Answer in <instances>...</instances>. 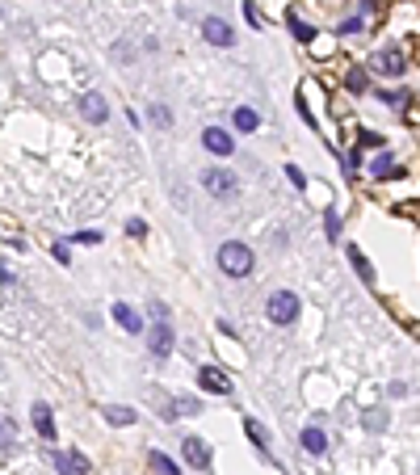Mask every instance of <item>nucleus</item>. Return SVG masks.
I'll use <instances>...</instances> for the list:
<instances>
[{"label":"nucleus","mask_w":420,"mask_h":475,"mask_svg":"<svg viewBox=\"0 0 420 475\" xmlns=\"http://www.w3.org/2000/svg\"><path fill=\"white\" fill-rule=\"evenodd\" d=\"M324 228H328V240L336 244V236H340V219H336V210H328L324 215Z\"/></svg>","instance_id":"27"},{"label":"nucleus","mask_w":420,"mask_h":475,"mask_svg":"<svg viewBox=\"0 0 420 475\" xmlns=\"http://www.w3.org/2000/svg\"><path fill=\"white\" fill-rule=\"evenodd\" d=\"M114 320L126 329L131 336H143V316L135 311V307H126V303H114Z\"/></svg>","instance_id":"11"},{"label":"nucleus","mask_w":420,"mask_h":475,"mask_svg":"<svg viewBox=\"0 0 420 475\" xmlns=\"http://www.w3.org/2000/svg\"><path fill=\"white\" fill-rule=\"evenodd\" d=\"M101 417H105L109 425H135V408H118V404H105V408H101Z\"/></svg>","instance_id":"16"},{"label":"nucleus","mask_w":420,"mask_h":475,"mask_svg":"<svg viewBox=\"0 0 420 475\" xmlns=\"http://www.w3.org/2000/svg\"><path fill=\"white\" fill-rule=\"evenodd\" d=\"M265 316H269V324H294L298 320V294L294 290H274L269 299H265Z\"/></svg>","instance_id":"2"},{"label":"nucleus","mask_w":420,"mask_h":475,"mask_svg":"<svg viewBox=\"0 0 420 475\" xmlns=\"http://www.w3.org/2000/svg\"><path fill=\"white\" fill-rule=\"evenodd\" d=\"M55 467H59V471L68 475H85L89 471V459H85V454H80V450H68V454H55Z\"/></svg>","instance_id":"13"},{"label":"nucleus","mask_w":420,"mask_h":475,"mask_svg":"<svg viewBox=\"0 0 420 475\" xmlns=\"http://www.w3.org/2000/svg\"><path fill=\"white\" fill-rule=\"evenodd\" d=\"M349 261H353V269H357V278H362V282H374L370 261H366V252H362L357 244H349Z\"/></svg>","instance_id":"17"},{"label":"nucleus","mask_w":420,"mask_h":475,"mask_svg":"<svg viewBox=\"0 0 420 475\" xmlns=\"http://www.w3.org/2000/svg\"><path fill=\"white\" fill-rule=\"evenodd\" d=\"M252 265H257V257H252V248H248V244H239V240L219 244V269H223L227 278H248V274H252Z\"/></svg>","instance_id":"1"},{"label":"nucleus","mask_w":420,"mask_h":475,"mask_svg":"<svg viewBox=\"0 0 420 475\" xmlns=\"http://www.w3.org/2000/svg\"><path fill=\"white\" fill-rule=\"evenodd\" d=\"M198 387H202V391H215V395H227V391H232V379H227L219 366H202V370H198Z\"/></svg>","instance_id":"7"},{"label":"nucleus","mask_w":420,"mask_h":475,"mask_svg":"<svg viewBox=\"0 0 420 475\" xmlns=\"http://www.w3.org/2000/svg\"><path fill=\"white\" fill-rule=\"evenodd\" d=\"M244 433H248V437H252V446H257V450H265V442H269V437H265V429L257 425V421H252V417H248V421H244Z\"/></svg>","instance_id":"21"},{"label":"nucleus","mask_w":420,"mask_h":475,"mask_svg":"<svg viewBox=\"0 0 420 475\" xmlns=\"http://www.w3.org/2000/svg\"><path fill=\"white\" fill-rule=\"evenodd\" d=\"M378 101H387L391 110H399V105H408L412 97H408V89H404V93H378Z\"/></svg>","instance_id":"26"},{"label":"nucleus","mask_w":420,"mask_h":475,"mask_svg":"<svg viewBox=\"0 0 420 475\" xmlns=\"http://www.w3.org/2000/svg\"><path fill=\"white\" fill-rule=\"evenodd\" d=\"M202 190L210 198H219V202H227V198L239 193V181H235L232 169H202Z\"/></svg>","instance_id":"3"},{"label":"nucleus","mask_w":420,"mask_h":475,"mask_svg":"<svg viewBox=\"0 0 420 475\" xmlns=\"http://www.w3.org/2000/svg\"><path fill=\"white\" fill-rule=\"evenodd\" d=\"M370 173H374V177H395L399 169L391 164V156H378V160H374V164H370Z\"/></svg>","instance_id":"22"},{"label":"nucleus","mask_w":420,"mask_h":475,"mask_svg":"<svg viewBox=\"0 0 420 475\" xmlns=\"http://www.w3.org/2000/svg\"><path fill=\"white\" fill-rule=\"evenodd\" d=\"M232 122H235V131H244V135H252V131H257V127H261V114H257V110H252V105H235Z\"/></svg>","instance_id":"14"},{"label":"nucleus","mask_w":420,"mask_h":475,"mask_svg":"<svg viewBox=\"0 0 420 475\" xmlns=\"http://www.w3.org/2000/svg\"><path fill=\"white\" fill-rule=\"evenodd\" d=\"M345 85H349V93H362V89H366V72H362V68H353V72L345 76Z\"/></svg>","instance_id":"24"},{"label":"nucleus","mask_w":420,"mask_h":475,"mask_svg":"<svg viewBox=\"0 0 420 475\" xmlns=\"http://www.w3.org/2000/svg\"><path fill=\"white\" fill-rule=\"evenodd\" d=\"M366 425L382 429V425H387V412H374V417H370V412H366Z\"/></svg>","instance_id":"32"},{"label":"nucleus","mask_w":420,"mask_h":475,"mask_svg":"<svg viewBox=\"0 0 420 475\" xmlns=\"http://www.w3.org/2000/svg\"><path fill=\"white\" fill-rule=\"evenodd\" d=\"M13 442H17V421H13V417H9V412H0V446H4V450H9V446H13Z\"/></svg>","instance_id":"20"},{"label":"nucleus","mask_w":420,"mask_h":475,"mask_svg":"<svg viewBox=\"0 0 420 475\" xmlns=\"http://www.w3.org/2000/svg\"><path fill=\"white\" fill-rule=\"evenodd\" d=\"M30 417H34L38 437H43V442H55V417H50V404H34V408H30Z\"/></svg>","instance_id":"12"},{"label":"nucleus","mask_w":420,"mask_h":475,"mask_svg":"<svg viewBox=\"0 0 420 475\" xmlns=\"http://www.w3.org/2000/svg\"><path fill=\"white\" fill-rule=\"evenodd\" d=\"M181 446H185V463H189V467H198V471H210V446H206L202 437H185Z\"/></svg>","instance_id":"9"},{"label":"nucleus","mask_w":420,"mask_h":475,"mask_svg":"<svg viewBox=\"0 0 420 475\" xmlns=\"http://www.w3.org/2000/svg\"><path fill=\"white\" fill-rule=\"evenodd\" d=\"M76 244H97V240H101V232H93V228H85V232H76Z\"/></svg>","instance_id":"29"},{"label":"nucleus","mask_w":420,"mask_h":475,"mask_svg":"<svg viewBox=\"0 0 420 475\" xmlns=\"http://www.w3.org/2000/svg\"><path fill=\"white\" fill-rule=\"evenodd\" d=\"M173 345H177V341H173L168 320H156V324L147 329V349H151L156 358H168V353H173Z\"/></svg>","instance_id":"6"},{"label":"nucleus","mask_w":420,"mask_h":475,"mask_svg":"<svg viewBox=\"0 0 420 475\" xmlns=\"http://www.w3.org/2000/svg\"><path fill=\"white\" fill-rule=\"evenodd\" d=\"M202 143H206V151H215V156H232L235 151V139L223 127H206V131H202Z\"/></svg>","instance_id":"8"},{"label":"nucleus","mask_w":420,"mask_h":475,"mask_svg":"<svg viewBox=\"0 0 420 475\" xmlns=\"http://www.w3.org/2000/svg\"><path fill=\"white\" fill-rule=\"evenodd\" d=\"M202 38H206L210 47H232L235 30L223 21V17H202Z\"/></svg>","instance_id":"5"},{"label":"nucleus","mask_w":420,"mask_h":475,"mask_svg":"<svg viewBox=\"0 0 420 475\" xmlns=\"http://www.w3.org/2000/svg\"><path fill=\"white\" fill-rule=\"evenodd\" d=\"M286 177H290V186H294V190H307V177H303L294 164H286Z\"/></svg>","instance_id":"28"},{"label":"nucleus","mask_w":420,"mask_h":475,"mask_svg":"<svg viewBox=\"0 0 420 475\" xmlns=\"http://www.w3.org/2000/svg\"><path fill=\"white\" fill-rule=\"evenodd\" d=\"M80 114H85V122H105V118H109V105H105L101 93H85L80 97Z\"/></svg>","instance_id":"10"},{"label":"nucleus","mask_w":420,"mask_h":475,"mask_svg":"<svg viewBox=\"0 0 420 475\" xmlns=\"http://www.w3.org/2000/svg\"><path fill=\"white\" fill-rule=\"evenodd\" d=\"M126 236H147V223H143V219H131V223H126Z\"/></svg>","instance_id":"30"},{"label":"nucleus","mask_w":420,"mask_h":475,"mask_svg":"<svg viewBox=\"0 0 420 475\" xmlns=\"http://www.w3.org/2000/svg\"><path fill=\"white\" fill-rule=\"evenodd\" d=\"M362 30H366V17H349V21L336 26V34H345V38H349V34H362Z\"/></svg>","instance_id":"23"},{"label":"nucleus","mask_w":420,"mask_h":475,"mask_svg":"<svg viewBox=\"0 0 420 475\" xmlns=\"http://www.w3.org/2000/svg\"><path fill=\"white\" fill-rule=\"evenodd\" d=\"M370 68L378 76H404V72H408V50L404 47H382L378 55H370Z\"/></svg>","instance_id":"4"},{"label":"nucleus","mask_w":420,"mask_h":475,"mask_svg":"<svg viewBox=\"0 0 420 475\" xmlns=\"http://www.w3.org/2000/svg\"><path fill=\"white\" fill-rule=\"evenodd\" d=\"M151 122H156V127H173V114L156 101V105H151Z\"/></svg>","instance_id":"25"},{"label":"nucleus","mask_w":420,"mask_h":475,"mask_svg":"<svg viewBox=\"0 0 420 475\" xmlns=\"http://www.w3.org/2000/svg\"><path fill=\"white\" fill-rule=\"evenodd\" d=\"M147 467H151V471H160V475H181V467H177L168 454H160V450H151V454H147Z\"/></svg>","instance_id":"18"},{"label":"nucleus","mask_w":420,"mask_h":475,"mask_svg":"<svg viewBox=\"0 0 420 475\" xmlns=\"http://www.w3.org/2000/svg\"><path fill=\"white\" fill-rule=\"evenodd\" d=\"M298 442H303V450H311V454H324L328 450V433L324 429H303V437H298Z\"/></svg>","instance_id":"15"},{"label":"nucleus","mask_w":420,"mask_h":475,"mask_svg":"<svg viewBox=\"0 0 420 475\" xmlns=\"http://www.w3.org/2000/svg\"><path fill=\"white\" fill-rule=\"evenodd\" d=\"M286 21H290V34H294L298 43H311V38H316V26H307V21H303L298 13H290Z\"/></svg>","instance_id":"19"},{"label":"nucleus","mask_w":420,"mask_h":475,"mask_svg":"<svg viewBox=\"0 0 420 475\" xmlns=\"http://www.w3.org/2000/svg\"><path fill=\"white\" fill-rule=\"evenodd\" d=\"M362 147H382V135H374V131H366V135H362Z\"/></svg>","instance_id":"31"}]
</instances>
